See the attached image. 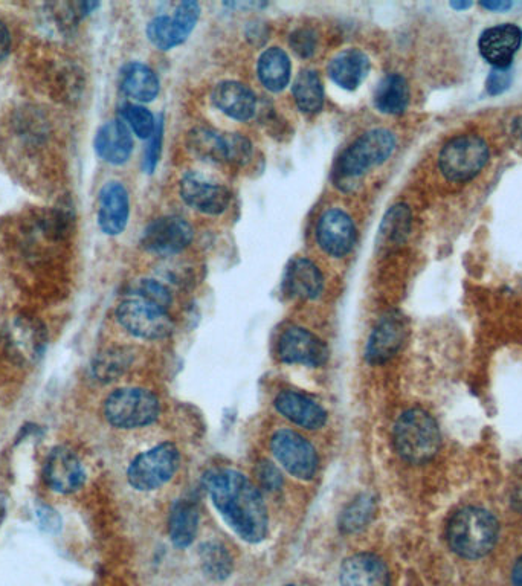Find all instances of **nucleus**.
<instances>
[{
    "instance_id": "obj_32",
    "label": "nucleus",
    "mask_w": 522,
    "mask_h": 586,
    "mask_svg": "<svg viewBox=\"0 0 522 586\" xmlns=\"http://www.w3.org/2000/svg\"><path fill=\"white\" fill-rule=\"evenodd\" d=\"M376 513V500L371 493H361L352 503L345 506L339 515L338 527L344 535L362 532L373 521Z\"/></svg>"
},
{
    "instance_id": "obj_28",
    "label": "nucleus",
    "mask_w": 522,
    "mask_h": 586,
    "mask_svg": "<svg viewBox=\"0 0 522 586\" xmlns=\"http://www.w3.org/2000/svg\"><path fill=\"white\" fill-rule=\"evenodd\" d=\"M168 530L174 547H190L199 530V510L196 504L187 500L176 501L171 507Z\"/></svg>"
},
{
    "instance_id": "obj_38",
    "label": "nucleus",
    "mask_w": 522,
    "mask_h": 586,
    "mask_svg": "<svg viewBox=\"0 0 522 586\" xmlns=\"http://www.w3.org/2000/svg\"><path fill=\"white\" fill-rule=\"evenodd\" d=\"M162 138H164V120H162L161 116L158 124H156L155 133L149 139V145H147L144 153V170L147 173H153L158 167L162 153Z\"/></svg>"
},
{
    "instance_id": "obj_22",
    "label": "nucleus",
    "mask_w": 522,
    "mask_h": 586,
    "mask_svg": "<svg viewBox=\"0 0 522 586\" xmlns=\"http://www.w3.org/2000/svg\"><path fill=\"white\" fill-rule=\"evenodd\" d=\"M324 290V275L309 258L290 261L284 274V292L298 300H316Z\"/></svg>"
},
{
    "instance_id": "obj_18",
    "label": "nucleus",
    "mask_w": 522,
    "mask_h": 586,
    "mask_svg": "<svg viewBox=\"0 0 522 586\" xmlns=\"http://www.w3.org/2000/svg\"><path fill=\"white\" fill-rule=\"evenodd\" d=\"M130 216V199L126 187L120 182H109L100 191L98 225L107 236H120Z\"/></svg>"
},
{
    "instance_id": "obj_17",
    "label": "nucleus",
    "mask_w": 522,
    "mask_h": 586,
    "mask_svg": "<svg viewBox=\"0 0 522 586\" xmlns=\"http://www.w3.org/2000/svg\"><path fill=\"white\" fill-rule=\"evenodd\" d=\"M522 45V29L515 23L492 26L481 34L478 48L493 68H509Z\"/></svg>"
},
{
    "instance_id": "obj_40",
    "label": "nucleus",
    "mask_w": 522,
    "mask_h": 586,
    "mask_svg": "<svg viewBox=\"0 0 522 586\" xmlns=\"http://www.w3.org/2000/svg\"><path fill=\"white\" fill-rule=\"evenodd\" d=\"M257 477L261 486L265 487L266 490H278L283 486L281 472L269 461L258 464Z\"/></svg>"
},
{
    "instance_id": "obj_20",
    "label": "nucleus",
    "mask_w": 522,
    "mask_h": 586,
    "mask_svg": "<svg viewBox=\"0 0 522 586\" xmlns=\"http://www.w3.org/2000/svg\"><path fill=\"white\" fill-rule=\"evenodd\" d=\"M211 100L220 112L236 121L252 120L258 110V101L254 92L239 81L229 80L217 84Z\"/></svg>"
},
{
    "instance_id": "obj_2",
    "label": "nucleus",
    "mask_w": 522,
    "mask_h": 586,
    "mask_svg": "<svg viewBox=\"0 0 522 586\" xmlns=\"http://www.w3.org/2000/svg\"><path fill=\"white\" fill-rule=\"evenodd\" d=\"M498 532L500 527L492 513L478 507H466L449 521V547L461 558H484L497 544Z\"/></svg>"
},
{
    "instance_id": "obj_10",
    "label": "nucleus",
    "mask_w": 522,
    "mask_h": 586,
    "mask_svg": "<svg viewBox=\"0 0 522 586\" xmlns=\"http://www.w3.org/2000/svg\"><path fill=\"white\" fill-rule=\"evenodd\" d=\"M179 193L188 207L208 216L225 213L231 203V191L226 185L197 171L185 174Z\"/></svg>"
},
{
    "instance_id": "obj_30",
    "label": "nucleus",
    "mask_w": 522,
    "mask_h": 586,
    "mask_svg": "<svg viewBox=\"0 0 522 586\" xmlns=\"http://www.w3.org/2000/svg\"><path fill=\"white\" fill-rule=\"evenodd\" d=\"M377 110L387 115H402L410 104V86L400 74H390L374 92Z\"/></svg>"
},
{
    "instance_id": "obj_25",
    "label": "nucleus",
    "mask_w": 522,
    "mask_h": 586,
    "mask_svg": "<svg viewBox=\"0 0 522 586\" xmlns=\"http://www.w3.org/2000/svg\"><path fill=\"white\" fill-rule=\"evenodd\" d=\"M188 150L200 161L211 164H231L229 133H220L207 127H196L188 133Z\"/></svg>"
},
{
    "instance_id": "obj_1",
    "label": "nucleus",
    "mask_w": 522,
    "mask_h": 586,
    "mask_svg": "<svg viewBox=\"0 0 522 586\" xmlns=\"http://www.w3.org/2000/svg\"><path fill=\"white\" fill-rule=\"evenodd\" d=\"M211 501L232 532L249 544L268 535V509L257 487L232 469H211L203 477Z\"/></svg>"
},
{
    "instance_id": "obj_42",
    "label": "nucleus",
    "mask_w": 522,
    "mask_h": 586,
    "mask_svg": "<svg viewBox=\"0 0 522 586\" xmlns=\"http://www.w3.org/2000/svg\"><path fill=\"white\" fill-rule=\"evenodd\" d=\"M512 5V2H509V0H487V2H481V7H483L484 10L500 11V13L510 10Z\"/></svg>"
},
{
    "instance_id": "obj_21",
    "label": "nucleus",
    "mask_w": 522,
    "mask_h": 586,
    "mask_svg": "<svg viewBox=\"0 0 522 586\" xmlns=\"http://www.w3.org/2000/svg\"><path fill=\"white\" fill-rule=\"evenodd\" d=\"M274 405L281 416L301 428L316 431L327 423L326 409L297 391H281Z\"/></svg>"
},
{
    "instance_id": "obj_15",
    "label": "nucleus",
    "mask_w": 522,
    "mask_h": 586,
    "mask_svg": "<svg viewBox=\"0 0 522 586\" xmlns=\"http://www.w3.org/2000/svg\"><path fill=\"white\" fill-rule=\"evenodd\" d=\"M315 234L319 248L335 258L350 254L358 240L355 222L350 214L339 208H330L319 217Z\"/></svg>"
},
{
    "instance_id": "obj_14",
    "label": "nucleus",
    "mask_w": 522,
    "mask_h": 586,
    "mask_svg": "<svg viewBox=\"0 0 522 586\" xmlns=\"http://www.w3.org/2000/svg\"><path fill=\"white\" fill-rule=\"evenodd\" d=\"M277 355L284 364L321 367L329 359V348L323 339L303 327H290L281 335Z\"/></svg>"
},
{
    "instance_id": "obj_27",
    "label": "nucleus",
    "mask_w": 522,
    "mask_h": 586,
    "mask_svg": "<svg viewBox=\"0 0 522 586\" xmlns=\"http://www.w3.org/2000/svg\"><path fill=\"white\" fill-rule=\"evenodd\" d=\"M258 80L269 92L284 91L292 75L289 55L281 48L266 49L258 58Z\"/></svg>"
},
{
    "instance_id": "obj_41",
    "label": "nucleus",
    "mask_w": 522,
    "mask_h": 586,
    "mask_svg": "<svg viewBox=\"0 0 522 586\" xmlns=\"http://www.w3.org/2000/svg\"><path fill=\"white\" fill-rule=\"evenodd\" d=\"M11 49V34L8 31L7 25L0 22V62L7 57Z\"/></svg>"
},
{
    "instance_id": "obj_43",
    "label": "nucleus",
    "mask_w": 522,
    "mask_h": 586,
    "mask_svg": "<svg viewBox=\"0 0 522 586\" xmlns=\"http://www.w3.org/2000/svg\"><path fill=\"white\" fill-rule=\"evenodd\" d=\"M513 586H522V556L516 561L512 571Z\"/></svg>"
},
{
    "instance_id": "obj_34",
    "label": "nucleus",
    "mask_w": 522,
    "mask_h": 586,
    "mask_svg": "<svg viewBox=\"0 0 522 586\" xmlns=\"http://www.w3.org/2000/svg\"><path fill=\"white\" fill-rule=\"evenodd\" d=\"M132 356L123 348H112L98 356L94 364V374L101 382H112L129 368Z\"/></svg>"
},
{
    "instance_id": "obj_8",
    "label": "nucleus",
    "mask_w": 522,
    "mask_h": 586,
    "mask_svg": "<svg viewBox=\"0 0 522 586\" xmlns=\"http://www.w3.org/2000/svg\"><path fill=\"white\" fill-rule=\"evenodd\" d=\"M181 454L173 443H161L130 463L127 480L133 489L150 492L164 486L178 472Z\"/></svg>"
},
{
    "instance_id": "obj_11",
    "label": "nucleus",
    "mask_w": 522,
    "mask_h": 586,
    "mask_svg": "<svg viewBox=\"0 0 522 586\" xmlns=\"http://www.w3.org/2000/svg\"><path fill=\"white\" fill-rule=\"evenodd\" d=\"M202 8L197 2H182L174 11L173 16H158L147 26L150 42L161 49L170 51L182 45L193 33L200 19Z\"/></svg>"
},
{
    "instance_id": "obj_13",
    "label": "nucleus",
    "mask_w": 522,
    "mask_h": 586,
    "mask_svg": "<svg viewBox=\"0 0 522 586\" xmlns=\"http://www.w3.org/2000/svg\"><path fill=\"white\" fill-rule=\"evenodd\" d=\"M193 237V228L187 220L178 216H165L153 220L145 228L141 245L152 254L171 257L187 249L193 242Z\"/></svg>"
},
{
    "instance_id": "obj_36",
    "label": "nucleus",
    "mask_w": 522,
    "mask_h": 586,
    "mask_svg": "<svg viewBox=\"0 0 522 586\" xmlns=\"http://www.w3.org/2000/svg\"><path fill=\"white\" fill-rule=\"evenodd\" d=\"M132 293H136L139 297L152 301V303H156L158 306L164 307L167 310L171 304L170 290L156 280L139 281L135 289L132 290Z\"/></svg>"
},
{
    "instance_id": "obj_29",
    "label": "nucleus",
    "mask_w": 522,
    "mask_h": 586,
    "mask_svg": "<svg viewBox=\"0 0 522 586\" xmlns=\"http://www.w3.org/2000/svg\"><path fill=\"white\" fill-rule=\"evenodd\" d=\"M411 225H413V214L410 207L405 203H397L385 214L382 219L377 246L382 249L397 248L406 242L410 237Z\"/></svg>"
},
{
    "instance_id": "obj_24",
    "label": "nucleus",
    "mask_w": 522,
    "mask_h": 586,
    "mask_svg": "<svg viewBox=\"0 0 522 586\" xmlns=\"http://www.w3.org/2000/svg\"><path fill=\"white\" fill-rule=\"evenodd\" d=\"M95 150L103 161L123 165L133 152V138L123 120H112L98 130Z\"/></svg>"
},
{
    "instance_id": "obj_37",
    "label": "nucleus",
    "mask_w": 522,
    "mask_h": 586,
    "mask_svg": "<svg viewBox=\"0 0 522 586\" xmlns=\"http://www.w3.org/2000/svg\"><path fill=\"white\" fill-rule=\"evenodd\" d=\"M289 45L292 51L301 58H310L318 48V34L310 28H298L290 34Z\"/></svg>"
},
{
    "instance_id": "obj_46",
    "label": "nucleus",
    "mask_w": 522,
    "mask_h": 586,
    "mask_svg": "<svg viewBox=\"0 0 522 586\" xmlns=\"http://www.w3.org/2000/svg\"><path fill=\"white\" fill-rule=\"evenodd\" d=\"M287 586H295V585H287Z\"/></svg>"
},
{
    "instance_id": "obj_6",
    "label": "nucleus",
    "mask_w": 522,
    "mask_h": 586,
    "mask_svg": "<svg viewBox=\"0 0 522 586\" xmlns=\"http://www.w3.org/2000/svg\"><path fill=\"white\" fill-rule=\"evenodd\" d=\"M489 145L478 135H460L446 142L439 167L448 181H472L489 161Z\"/></svg>"
},
{
    "instance_id": "obj_44",
    "label": "nucleus",
    "mask_w": 522,
    "mask_h": 586,
    "mask_svg": "<svg viewBox=\"0 0 522 586\" xmlns=\"http://www.w3.org/2000/svg\"><path fill=\"white\" fill-rule=\"evenodd\" d=\"M512 506L515 507L518 512H522V486L516 490L515 495L512 498Z\"/></svg>"
},
{
    "instance_id": "obj_45",
    "label": "nucleus",
    "mask_w": 522,
    "mask_h": 586,
    "mask_svg": "<svg viewBox=\"0 0 522 586\" xmlns=\"http://www.w3.org/2000/svg\"><path fill=\"white\" fill-rule=\"evenodd\" d=\"M449 7L457 11L468 10V8L472 7V2H468V0H457V2H451Z\"/></svg>"
},
{
    "instance_id": "obj_33",
    "label": "nucleus",
    "mask_w": 522,
    "mask_h": 586,
    "mask_svg": "<svg viewBox=\"0 0 522 586\" xmlns=\"http://www.w3.org/2000/svg\"><path fill=\"white\" fill-rule=\"evenodd\" d=\"M203 573L213 580H225L232 573V558L225 545L207 542L200 548Z\"/></svg>"
},
{
    "instance_id": "obj_4",
    "label": "nucleus",
    "mask_w": 522,
    "mask_h": 586,
    "mask_svg": "<svg viewBox=\"0 0 522 586\" xmlns=\"http://www.w3.org/2000/svg\"><path fill=\"white\" fill-rule=\"evenodd\" d=\"M396 149V136L387 129H373L359 136L336 162V184H353L371 168L384 164Z\"/></svg>"
},
{
    "instance_id": "obj_16",
    "label": "nucleus",
    "mask_w": 522,
    "mask_h": 586,
    "mask_svg": "<svg viewBox=\"0 0 522 586\" xmlns=\"http://www.w3.org/2000/svg\"><path fill=\"white\" fill-rule=\"evenodd\" d=\"M45 480L54 492H77L86 481V471L80 458L65 446H57L52 449L46 460Z\"/></svg>"
},
{
    "instance_id": "obj_9",
    "label": "nucleus",
    "mask_w": 522,
    "mask_h": 586,
    "mask_svg": "<svg viewBox=\"0 0 522 586\" xmlns=\"http://www.w3.org/2000/svg\"><path fill=\"white\" fill-rule=\"evenodd\" d=\"M271 451L278 463L298 480H312L318 471V454L312 443L290 429H280L271 438Z\"/></svg>"
},
{
    "instance_id": "obj_26",
    "label": "nucleus",
    "mask_w": 522,
    "mask_h": 586,
    "mask_svg": "<svg viewBox=\"0 0 522 586\" xmlns=\"http://www.w3.org/2000/svg\"><path fill=\"white\" fill-rule=\"evenodd\" d=\"M121 89L132 100L150 103L159 94L158 75L144 63H129L121 71Z\"/></svg>"
},
{
    "instance_id": "obj_19",
    "label": "nucleus",
    "mask_w": 522,
    "mask_h": 586,
    "mask_svg": "<svg viewBox=\"0 0 522 586\" xmlns=\"http://www.w3.org/2000/svg\"><path fill=\"white\" fill-rule=\"evenodd\" d=\"M339 583L341 586H390V571L376 554H353L342 564Z\"/></svg>"
},
{
    "instance_id": "obj_31",
    "label": "nucleus",
    "mask_w": 522,
    "mask_h": 586,
    "mask_svg": "<svg viewBox=\"0 0 522 586\" xmlns=\"http://www.w3.org/2000/svg\"><path fill=\"white\" fill-rule=\"evenodd\" d=\"M295 104L306 115H316L324 107V84L318 72L304 69L298 74L294 83Z\"/></svg>"
},
{
    "instance_id": "obj_5",
    "label": "nucleus",
    "mask_w": 522,
    "mask_h": 586,
    "mask_svg": "<svg viewBox=\"0 0 522 586\" xmlns=\"http://www.w3.org/2000/svg\"><path fill=\"white\" fill-rule=\"evenodd\" d=\"M103 411L113 428H144L158 419L159 400L144 388H120L109 394Z\"/></svg>"
},
{
    "instance_id": "obj_12",
    "label": "nucleus",
    "mask_w": 522,
    "mask_h": 586,
    "mask_svg": "<svg viewBox=\"0 0 522 586\" xmlns=\"http://www.w3.org/2000/svg\"><path fill=\"white\" fill-rule=\"evenodd\" d=\"M408 338V321L399 310L385 313L371 330L365 347L368 364L381 365L393 359L402 350Z\"/></svg>"
},
{
    "instance_id": "obj_3",
    "label": "nucleus",
    "mask_w": 522,
    "mask_h": 586,
    "mask_svg": "<svg viewBox=\"0 0 522 586\" xmlns=\"http://www.w3.org/2000/svg\"><path fill=\"white\" fill-rule=\"evenodd\" d=\"M393 442L403 460L413 464L426 463L439 452V425L423 409H408L394 425Z\"/></svg>"
},
{
    "instance_id": "obj_35",
    "label": "nucleus",
    "mask_w": 522,
    "mask_h": 586,
    "mask_svg": "<svg viewBox=\"0 0 522 586\" xmlns=\"http://www.w3.org/2000/svg\"><path fill=\"white\" fill-rule=\"evenodd\" d=\"M124 123L133 130L138 138L150 139L156 130L155 116L149 109L139 106V104H127L121 110Z\"/></svg>"
},
{
    "instance_id": "obj_7",
    "label": "nucleus",
    "mask_w": 522,
    "mask_h": 586,
    "mask_svg": "<svg viewBox=\"0 0 522 586\" xmlns=\"http://www.w3.org/2000/svg\"><path fill=\"white\" fill-rule=\"evenodd\" d=\"M116 318L121 326L136 338L164 339L174 330L173 319L168 310L152 301L130 293L116 309Z\"/></svg>"
},
{
    "instance_id": "obj_23",
    "label": "nucleus",
    "mask_w": 522,
    "mask_h": 586,
    "mask_svg": "<svg viewBox=\"0 0 522 586\" xmlns=\"http://www.w3.org/2000/svg\"><path fill=\"white\" fill-rule=\"evenodd\" d=\"M371 62L361 49L350 48L339 52L330 60V78L344 91H356L370 74Z\"/></svg>"
},
{
    "instance_id": "obj_39",
    "label": "nucleus",
    "mask_w": 522,
    "mask_h": 586,
    "mask_svg": "<svg viewBox=\"0 0 522 586\" xmlns=\"http://www.w3.org/2000/svg\"><path fill=\"white\" fill-rule=\"evenodd\" d=\"M512 83V72L509 68H493L486 81V91L490 97L504 94Z\"/></svg>"
}]
</instances>
